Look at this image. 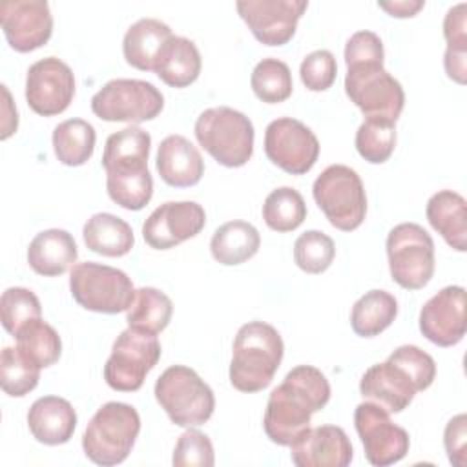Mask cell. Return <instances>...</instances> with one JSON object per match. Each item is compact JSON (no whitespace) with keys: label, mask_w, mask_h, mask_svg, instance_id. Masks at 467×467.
Wrapping results in <instances>:
<instances>
[{"label":"cell","mask_w":467,"mask_h":467,"mask_svg":"<svg viewBox=\"0 0 467 467\" xmlns=\"http://www.w3.org/2000/svg\"><path fill=\"white\" fill-rule=\"evenodd\" d=\"M330 400L327 376L312 365L294 367L277 385L266 403L263 427L270 441L290 447L306 429L310 418Z\"/></svg>","instance_id":"6da1fadb"},{"label":"cell","mask_w":467,"mask_h":467,"mask_svg":"<svg viewBox=\"0 0 467 467\" xmlns=\"http://www.w3.org/2000/svg\"><path fill=\"white\" fill-rule=\"evenodd\" d=\"M285 345L277 328L265 321H250L237 330L232 347L230 383L241 392L266 389L281 361Z\"/></svg>","instance_id":"7a4b0ae2"},{"label":"cell","mask_w":467,"mask_h":467,"mask_svg":"<svg viewBox=\"0 0 467 467\" xmlns=\"http://www.w3.org/2000/svg\"><path fill=\"white\" fill-rule=\"evenodd\" d=\"M140 432V416L135 407L122 401L104 403L89 420L82 449L88 460L109 467L122 463Z\"/></svg>","instance_id":"3957f363"},{"label":"cell","mask_w":467,"mask_h":467,"mask_svg":"<svg viewBox=\"0 0 467 467\" xmlns=\"http://www.w3.org/2000/svg\"><path fill=\"white\" fill-rule=\"evenodd\" d=\"M197 142L223 166H244L254 153L252 120L228 106L208 108L195 120Z\"/></svg>","instance_id":"277c9868"},{"label":"cell","mask_w":467,"mask_h":467,"mask_svg":"<svg viewBox=\"0 0 467 467\" xmlns=\"http://www.w3.org/2000/svg\"><path fill=\"white\" fill-rule=\"evenodd\" d=\"M155 400L179 427L206 423L215 409L213 390L201 376L184 365L168 367L155 381Z\"/></svg>","instance_id":"5b68a950"},{"label":"cell","mask_w":467,"mask_h":467,"mask_svg":"<svg viewBox=\"0 0 467 467\" xmlns=\"http://www.w3.org/2000/svg\"><path fill=\"white\" fill-rule=\"evenodd\" d=\"M312 195L328 223L341 232L356 230L367 215L365 186L350 166L332 164L325 168L314 181Z\"/></svg>","instance_id":"8992f818"},{"label":"cell","mask_w":467,"mask_h":467,"mask_svg":"<svg viewBox=\"0 0 467 467\" xmlns=\"http://www.w3.org/2000/svg\"><path fill=\"white\" fill-rule=\"evenodd\" d=\"M69 290L82 308L99 314L124 312L135 297L133 283L126 272L93 261L73 265Z\"/></svg>","instance_id":"52a82bcc"},{"label":"cell","mask_w":467,"mask_h":467,"mask_svg":"<svg viewBox=\"0 0 467 467\" xmlns=\"http://www.w3.org/2000/svg\"><path fill=\"white\" fill-rule=\"evenodd\" d=\"M389 270L405 290L423 288L434 274V241L416 223H400L387 235Z\"/></svg>","instance_id":"ba28073f"},{"label":"cell","mask_w":467,"mask_h":467,"mask_svg":"<svg viewBox=\"0 0 467 467\" xmlns=\"http://www.w3.org/2000/svg\"><path fill=\"white\" fill-rule=\"evenodd\" d=\"M345 93L367 119L396 122L405 106L401 84L379 62L347 66Z\"/></svg>","instance_id":"9c48e42d"},{"label":"cell","mask_w":467,"mask_h":467,"mask_svg":"<svg viewBox=\"0 0 467 467\" xmlns=\"http://www.w3.org/2000/svg\"><path fill=\"white\" fill-rule=\"evenodd\" d=\"M157 334L128 327L117 336L104 365L106 383L119 392H135L161 359Z\"/></svg>","instance_id":"30bf717a"},{"label":"cell","mask_w":467,"mask_h":467,"mask_svg":"<svg viewBox=\"0 0 467 467\" xmlns=\"http://www.w3.org/2000/svg\"><path fill=\"white\" fill-rule=\"evenodd\" d=\"M162 108V93L139 78H113L91 97V111L106 122L140 124L155 119Z\"/></svg>","instance_id":"8fae6325"},{"label":"cell","mask_w":467,"mask_h":467,"mask_svg":"<svg viewBox=\"0 0 467 467\" xmlns=\"http://www.w3.org/2000/svg\"><path fill=\"white\" fill-rule=\"evenodd\" d=\"M354 425L370 465L387 467L403 460L410 447L409 432L392 423L389 412L372 401H363L354 410Z\"/></svg>","instance_id":"7c38bea8"},{"label":"cell","mask_w":467,"mask_h":467,"mask_svg":"<svg viewBox=\"0 0 467 467\" xmlns=\"http://www.w3.org/2000/svg\"><path fill=\"white\" fill-rule=\"evenodd\" d=\"M265 153L283 171L305 175L319 157V140L301 120L281 117L266 126Z\"/></svg>","instance_id":"4fadbf2b"},{"label":"cell","mask_w":467,"mask_h":467,"mask_svg":"<svg viewBox=\"0 0 467 467\" xmlns=\"http://www.w3.org/2000/svg\"><path fill=\"white\" fill-rule=\"evenodd\" d=\"M75 97V75L71 67L57 58L46 57L29 66L26 75V100L29 108L53 117L66 111Z\"/></svg>","instance_id":"5bb4252c"},{"label":"cell","mask_w":467,"mask_h":467,"mask_svg":"<svg viewBox=\"0 0 467 467\" xmlns=\"http://www.w3.org/2000/svg\"><path fill=\"white\" fill-rule=\"evenodd\" d=\"M239 16L252 35L265 46H285L296 33L297 22L308 7L306 0H241Z\"/></svg>","instance_id":"9a60e30c"},{"label":"cell","mask_w":467,"mask_h":467,"mask_svg":"<svg viewBox=\"0 0 467 467\" xmlns=\"http://www.w3.org/2000/svg\"><path fill=\"white\" fill-rule=\"evenodd\" d=\"M206 224L204 208L193 201H168L142 224V237L153 250H170L195 237Z\"/></svg>","instance_id":"2e32d148"},{"label":"cell","mask_w":467,"mask_h":467,"mask_svg":"<svg viewBox=\"0 0 467 467\" xmlns=\"http://www.w3.org/2000/svg\"><path fill=\"white\" fill-rule=\"evenodd\" d=\"M0 24L7 44L18 53L46 46L53 33V15L46 0L2 2Z\"/></svg>","instance_id":"e0dca14e"},{"label":"cell","mask_w":467,"mask_h":467,"mask_svg":"<svg viewBox=\"0 0 467 467\" xmlns=\"http://www.w3.org/2000/svg\"><path fill=\"white\" fill-rule=\"evenodd\" d=\"M420 330L438 347L458 345L467 330L465 288L451 285L434 294L420 310Z\"/></svg>","instance_id":"ac0fdd59"},{"label":"cell","mask_w":467,"mask_h":467,"mask_svg":"<svg viewBox=\"0 0 467 467\" xmlns=\"http://www.w3.org/2000/svg\"><path fill=\"white\" fill-rule=\"evenodd\" d=\"M352 456V443L337 425L306 429L290 445V458L297 467H347Z\"/></svg>","instance_id":"d6986e66"},{"label":"cell","mask_w":467,"mask_h":467,"mask_svg":"<svg viewBox=\"0 0 467 467\" xmlns=\"http://www.w3.org/2000/svg\"><path fill=\"white\" fill-rule=\"evenodd\" d=\"M359 392L367 401L379 405L390 414L407 409L418 390L407 372L387 359L365 370L359 381Z\"/></svg>","instance_id":"ffe728a7"},{"label":"cell","mask_w":467,"mask_h":467,"mask_svg":"<svg viewBox=\"0 0 467 467\" xmlns=\"http://www.w3.org/2000/svg\"><path fill=\"white\" fill-rule=\"evenodd\" d=\"M151 137L137 126H128L108 137L102 166L106 175H139L148 171Z\"/></svg>","instance_id":"44dd1931"},{"label":"cell","mask_w":467,"mask_h":467,"mask_svg":"<svg viewBox=\"0 0 467 467\" xmlns=\"http://www.w3.org/2000/svg\"><path fill=\"white\" fill-rule=\"evenodd\" d=\"M27 427L33 438L44 445L67 443L77 427L73 405L60 396H42L27 412Z\"/></svg>","instance_id":"7402d4cb"},{"label":"cell","mask_w":467,"mask_h":467,"mask_svg":"<svg viewBox=\"0 0 467 467\" xmlns=\"http://www.w3.org/2000/svg\"><path fill=\"white\" fill-rule=\"evenodd\" d=\"M157 171L161 179L175 188L195 186L204 173L199 150L182 135H168L157 150Z\"/></svg>","instance_id":"603a6c76"},{"label":"cell","mask_w":467,"mask_h":467,"mask_svg":"<svg viewBox=\"0 0 467 467\" xmlns=\"http://www.w3.org/2000/svg\"><path fill=\"white\" fill-rule=\"evenodd\" d=\"M78 257L73 235L60 228L38 232L27 246L29 266L46 277H57L67 272Z\"/></svg>","instance_id":"cb8c5ba5"},{"label":"cell","mask_w":467,"mask_h":467,"mask_svg":"<svg viewBox=\"0 0 467 467\" xmlns=\"http://www.w3.org/2000/svg\"><path fill=\"white\" fill-rule=\"evenodd\" d=\"M427 221L456 252L467 250V202L452 190H440L427 201Z\"/></svg>","instance_id":"d4e9b609"},{"label":"cell","mask_w":467,"mask_h":467,"mask_svg":"<svg viewBox=\"0 0 467 467\" xmlns=\"http://www.w3.org/2000/svg\"><path fill=\"white\" fill-rule=\"evenodd\" d=\"M173 36L168 24L157 18H140L131 24L122 38L124 60L140 71H153L159 53Z\"/></svg>","instance_id":"484cf974"},{"label":"cell","mask_w":467,"mask_h":467,"mask_svg":"<svg viewBox=\"0 0 467 467\" xmlns=\"http://www.w3.org/2000/svg\"><path fill=\"white\" fill-rule=\"evenodd\" d=\"M202 60L197 46L186 36H171L157 57L155 75L170 88H188L201 75Z\"/></svg>","instance_id":"4316f807"},{"label":"cell","mask_w":467,"mask_h":467,"mask_svg":"<svg viewBox=\"0 0 467 467\" xmlns=\"http://www.w3.org/2000/svg\"><path fill=\"white\" fill-rule=\"evenodd\" d=\"M82 237L91 252L106 257L126 255L135 244L131 226L124 219L106 212L95 213L86 221Z\"/></svg>","instance_id":"83f0119b"},{"label":"cell","mask_w":467,"mask_h":467,"mask_svg":"<svg viewBox=\"0 0 467 467\" xmlns=\"http://www.w3.org/2000/svg\"><path fill=\"white\" fill-rule=\"evenodd\" d=\"M261 246L257 228L246 221H228L221 224L210 241L213 259L224 266H235L252 259Z\"/></svg>","instance_id":"f1b7e54d"},{"label":"cell","mask_w":467,"mask_h":467,"mask_svg":"<svg viewBox=\"0 0 467 467\" xmlns=\"http://www.w3.org/2000/svg\"><path fill=\"white\" fill-rule=\"evenodd\" d=\"M398 316V301L387 290H368L352 306L350 325L361 337L379 336Z\"/></svg>","instance_id":"f546056e"},{"label":"cell","mask_w":467,"mask_h":467,"mask_svg":"<svg viewBox=\"0 0 467 467\" xmlns=\"http://www.w3.org/2000/svg\"><path fill=\"white\" fill-rule=\"evenodd\" d=\"M95 128L84 119H67L53 130V150L66 166H82L95 150Z\"/></svg>","instance_id":"4dcf8cb0"},{"label":"cell","mask_w":467,"mask_h":467,"mask_svg":"<svg viewBox=\"0 0 467 467\" xmlns=\"http://www.w3.org/2000/svg\"><path fill=\"white\" fill-rule=\"evenodd\" d=\"M171 314L173 303L162 290L142 286L135 290V297L126 310V321L128 327L159 334L170 325Z\"/></svg>","instance_id":"1f68e13d"},{"label":"cell","mask_w":467,"mask_h":467,"mask_svg":"<svg viewBox=\"0 0 467 467\" xmlns=\"http://www.w3.org/2000/svg\"><path fill=\"white\" fill-rule=\"evenodd\" d=\"M16 348L38 368H47L55 365L62 354V341L58 332L42 317L27 323L18 330Z\"/></svg>","instance_id":"d6a6232c"},{"label":"cell","mask_w":467,"mask_h":467,"mask_svg":"<svg viewBox=\"0 0 467 467\" xmlns=\"http://www.w3.org/2000/svg\"><path fill=\"white\" fill-rule=\"evenodd\" d=\"M467 4L451 7L443 18V36L447 49L443 55V66L449 78L458 84H465L467 75Z\"/></svg>","instance_id":"836d02e7"},{"label":"cell","mask_w":467,"mask_h":467,"mask_svg":"<svg viewBox=\"0 0 467 467\" xmlns=\"http://www.w3.org/2000/svg\"><path fill=\"white\" fill-rule=\"evenodd\" d=\"M263 219L274 232H292L306 219V204L303 195L290 186L272 190L263 202Z\"/></svg>","instance_id":"e575fe53"},{"label":"cell","mask_w":467,"mask_h":467,"mask_svg":"<svg viewBox=\"0 0 467 467\" xmlns=\"http://www.w3.org/2000/svg\"><path fill=\"white\" fill-rule=\"evenodd\" d=\"M250 86L261 102H285L294 89L290 67L279 58H263L252 71Z\"/></svg>","instance_id":"d590c367"},{"label":"cell","mask_w":467,"mask_h":467,"mask_svg":"<svg viewBox=\"0 0 467 467\" xmlns=\"http://www.w3.org/2000/svg\"><path fill=\"white\" fill-rule=\"evenodd\" d=\"M356 150L370 164H383L396 148V122L365 119L356 131Z\"/></svg>","instance_id":"8d00e7d4"},{"label":"cell","mask_w":467,"mask_h":467,"mask_svg":"<svg viewBox=\"0 0 467 467\" xmlns=\"http://www.w3.org/2000/svg\"><path fill=\"white\" fill-rule=\"evenodd\" d=\"M40 370L29 359H26L16 347H5L0 356V385L11 398H22L29 394L40 379Z\"/></svg>","instance_id":"74e56055"},{"label":"cell","mask_w":467,"mask_h":467,"mask_svg":"<svg viewBox=\"0 0 467 467\" xmlns=\"http://www.w3.org/2000/svg\"><path fill=\"white\" fill-rule=\"evenodd\" d=\"M0 316L4 328L16 336L22 327L42 317V306L35 292L24 286H11L0 297Z\"/></svg>","instance_id":"f35d334b"},{"label":"cell","mask_w":467,"mask_h":467,"mask_svg":"<svg viewBox=\"0 0 467 467\" xmlns=\"http://www.w3.org/2000/svg\"><path fill=\"white\" fill-rule=\"evenodd\" d=\"M334 255V241L319 230H306L294 243V261L306 274H323L332 265Z\"/></svg>","instance_id":"ab89813d"},{"label":"cell","mask_w":467,"mask_h":467,"mask_svg":"<svg viewBox=\"0 0 467 467\" xmlns=\"http://www.w3.org/2000/svg\"><path fill=\"white\" fill-rule=\"evenodd\" d=\"M108 195L119 206L139 212L142 210L153 195V179L150 170L139 175H106Z\"/></svg>","instance_id":"60d3db41"},{"label":"cell","mask_w":467,"mask_h":467,"mask_svg":"<svg viewBox=\"0 0 467 467\" xmlns=\"http://www.w3.org/2000/svg\"><path fill=\"white\" fill-rule=\"evenodd\" d=\"M387 359L407 372L418 392L429 389L436 378V363L432 356L416 345H401Z\"/></svg>","instance_id":"b9f144b4"},{"label":"cell","mask_w":467,"mask_h":467,"mask_svg":"<svg viewBox=\"0 0 467 467\" xmlns=\"http://www.w3.org/2000/svg\"><path fill=\"white\" fill-rule=\"evenodd\" d=\"M171 463L175 467H212L215 463V456L210 438L204 432L190 427L179 436Z\"/></svg>","instance_id":"7bdbcfd3"},{"label":"cell","mask_w":467,"mask_h":467,"mask_svg":"<svg viewBox=\"0 0 467 467\" xmlns=\"http://www.w3.org/2000/svg\"><path fill=\"white\" fill-rule=\"evenodd\" d=\"M336 75H337V64L334 55L328 49H316L308 53L299 66L301 82L310 91L328 89L334 84Z\"/></svg>","instance_id":"ee69618b"},{"label":"cell","mask_w":467,"mask_h":467,"mask_svg":"<svg viewBox=\"0 0 467 467\" xmlns=\"http://www.w3.org/2000/svg\"><path fill=\"white\" fill-rule=\"evenodd\" d=\"M385 51L383 42L374 31H356L345 46V64H359V62H379L383 64Z\"/></svg>","instance_id":"f6af8a7d"},{"label":"cell","mask_w":467,"mask_h":467,"mask_svg":"<svg viewBox=\"0 0 467 467\" xmlns=\"http://www.w3.org/2000/svg\"><path fill=\"white\" fill-rule=\"evenodd\" d=\"M443 445L447 458L456 467H465V445H467V416L458 414L449 420L443 432Z\"/></svg>","instance_id":"bcb514c9"},{"label":"cell","mask_w":467,"mask_h":467,"mask_svg":"<svg viewBox=\"0 0 467 467\" xmlns=\"http://www.w3.org/2000/svg\"><path fill=\"white\" fill-rule=\"evenodd\" d=\"M425 5L423 0H401V2H378V7L385 9L390 16L409 18L414 16Z\"/></svg>","instance_id":"7dc6e473"},{"label":"cell","mask_w":467,"mask_h":467,"mask_svg":"<svg viewBox=\"0 0 467 467\" xmlns=\"http://www.w3.org/2000/svg\"><path fill=\"white\" fill-rule=\"evenodd\" d=\"M2 91H4V97H5V102H4V109H5V117H4V122H2V140H5L7 137H11L15 131H16V128H18V113L16 111H13V113H7V108H15L13 106V102H11V95H9V91H7V88L5 86H2Z\"/></svg>","instance_id":"c3c4849f"}]
</instances>
